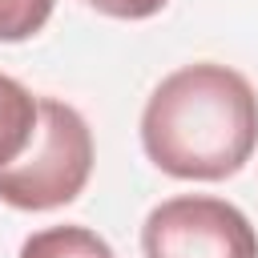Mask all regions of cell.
I'll list each match as a JSON object with an SVG mask.
<instances>
[{
    "label": "cell",
    "mask_w": 258,
    "mask_h": 258,
    "mask_svg": "<svg viewBox=\"0 0 258 258\" xmlns=\"http://www.w3.org/2000/svg\"><path fill=\"white\" fill-rule=\"evenodd\" d=\"M141 145L145 157L169 177H234L258 145V93L230 64H181L149 93Z\"/></svg>",
    "instance_id": "cell-1"
},
{
    "label": "cell",
    "mask_w": 258,
    "mask_h": 258,
    "mask_svg": "<svg viewBox=\"0 0 258 258\" xmlns=\"http://www.w3.org/2000/svg\"><path fill=\"white\" fill-rule=\"evenodd\" d=\"M93 173V133L89 121L56 97H40L36 137L20 161L0 169V202L12 210H56L69 206Z\"/></svg>",
    "instance_id": "cell-2"
},
{
    "label": "cell",
    "mask_w": 258,
    "mask_h": 258,
    "mask_svg": "<svg viewBox=\"0 0 258 258\" xmlns=\"http://www.w3.org/2000/svg\"><path fill=\"white\" fill-rule=\"evenodd\" d=\"M145 258H258L254 222L226 198L177 194L141 226Z\"/></svg>",
    "instance_id": "cell-3"
},
{
    "label": "cell",
    "mask_w": 258,
    "mask_h": 258,
    "mask_svg": "<svg viewBox=\"0 0 258 258\" xmlns=\"http://www.w3.org/2000/svg\"><path fill=\"white\" fill-rule=\"evenodd\" d=\"M40 121V97H32L16 77L0 73V169L24 157V149L36 137Z\"/></svg>",
    "instance_id": "cell-4"
},
{
    "label": "cell",
    "mask_w": 258,
    "mask_h": 258,
    "mask_svg": "<svg viewBox=\"0 0 258 258\" xmlns=\"http://www.w3.org/2000/svg\"><path fill=\"white\" fill-rule=\"evenodd\" d=\"M20 258H117V254L89 226H48L24 238Z\"/></svg>",
    "instance_id": "cell-5"
},
{
    "label": "cell",
    "mask_w": 258,
    "mask_h": 258,
    "mask_svg": "<svg viewBox=\"0 0 258 258\" xmlns=\"http://www.w3.org/2000/svg\"><path fill=\"white\" fill-rule=\"evenodd\" d=\"M52 4L56 0H0V40L16 44V40L36 36L48 24Z\"/></svg>",
    "instance_id": "cell-6"
},
{
    "label": "cell",
    "mask_w": 258,
    "mask_h": 258,
    "mask_svg": "<svg viewBox=\"0 0 258 258\" xmlns=\"http://www.w3.org/2000/svg\"><path fill=\"white\" fill-rule=\"evenodd\" d=\"M85 4L113 20H145V16H157L169 0H85Z\"/></svg>",
    "instance_id": "cell-7"
}]
</instances>
